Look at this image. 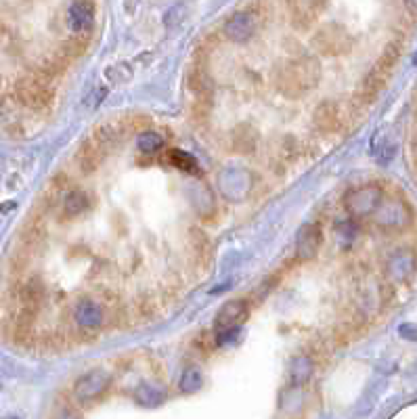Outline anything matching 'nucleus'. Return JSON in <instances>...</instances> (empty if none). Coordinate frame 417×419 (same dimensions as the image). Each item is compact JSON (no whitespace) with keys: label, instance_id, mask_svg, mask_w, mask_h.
<instances>
[{"label":"nucleus","instance_id":"obj_1","mask_svg":"<svg viewBox=\"0 0 417 419\" xmlns=\"http://www.w3.org/2000/svg\"><path fill=\"white\" fill-rule=\"evenodd\" d=\"M321 78V63L315 55H300L296 59H290L285 65H281L273 82L275 86L290 99H300L304 93H308L313 86H317Z\"/></svg>","mask_w":417,"mask_h":419},{"label":"nucleus","instance_id":"obj_2","mask_svg":"<svg viewBox=\"0 0 417 419\" xmlns=\"http://www.w3.org/2000/svg\"><path fill=\"white\" fill-rule=\"evenodd\" d=\"M315 47L323 55L338 57V55L350 53L354 47V40L342 24H325L315 36Z\"/></svg>","mask_w":417,"mask_h":419},{"label":"nucleus","instance_id":"obj_3","mask_svg":"<svg viewBox=\"0 0 417 419\" xmlns=\"http://www.w3.org/2000/svg\"><path fill=\"white\" fill-rule=\"evenodd\" d=\"M15 93L19 97V101L32 109H47L53 101H55V90L51 84L38 80L36 76L24 78L17 82Z\"/></svg>","mask_w":417,"mask_h":419},{"label":"nucleus","instance_id":"obj_4","mask_svg":"<svg viewBox=\"0 0 417 419\" xmlns=\"http://www.w3.org/2000/svg\"><path fill=\"white\" fill-rule=\"evenodd\" d=\"M11 296L19 306L30 308L34 313H40L45 300H47V285H45V281L40 277H30L28 281H24L19 285H13L11 287Z\"/></svg>","mask_w":417,"mask_h":419},{"label":"nucleus","instance_id":"obj_5","mask_svg":"<svg viewBox=\"0 0 417 419\" xmlns=\"http://www.w3.org/2000/svg\"><path fill=\"white\" fill-rule=\"evenodd\" d=\"M379 197H381V191L377 187H363V189H356V191H350L348 197H346V207L348 212L356 219H363V216H369L371 212L379 207Z\"/></svg>","mask_w":417,"mask_h":419},{"label":"nucleus","instance_id":"obj_6","mask_svg":"<svg viewBox=\"0 0 417 419\" xmlns=\"http://www.w3.org/2000/svg\"><path fill=\"white\" fill-rule=\"evenodd\" d=\"M313 124L321 134H336L344 128V118L340 111V105L333 101L321 103L313 113Z\"/></svg>","mask_w":417,"mask_h":419},{"label":"nucleus","instance_id":"obj_7","mask_svg":"<svg viewBox=\"0 0 417 419\" xmlns=\"http://www.w3.org/2000/svg\"><path fill=\"white\" fill-rule=\"evenodd\" d=\"M68 28L74 34H91L95 28V7L91 0H76L68 9Z\"/></svg>","mask_w":417,"mask_h":419},{"label":"nucleus","instance_id":"obj_8","mask_svg":"<svg viewBox=\"0 0 417 419\" xmlns=\"http://www.w3.org/2000/svg\"><path fill=\"white\" fill-rule=\"evenodd\" d=\"M248 315H250V306H248L246 300H231L219 313L217 329L219 331H233L248 319Z\"/></svg>","mask_w":417,"mask_h":419},{"label":"nucleus","instance_id":"obj_9","mask_svg":"<svg viewBox=\"0 0 417 419\" xmlns=\"http://www.w3.org/2000/svg\"><path fill=\"white\" fill-rule=\"evenodd\" d=\"M256 30V15L252 11H239L225 24V36L233 42L248 40Z\"/></svg>","mask_w":417,"mask_h":419},{"label":"nucleus","instance_id":"obj_10","mask_svg":"<svg viewBox=\"0 0 417 419\" xmlns=\"http://www.w3.org/2000/svg\"><path fill=\"white\" fill-rule=\"evenodd\" d=\"M321 242H323V231L317 223H308L300 229L298 233V242H296V252L300 258L304 260H310L317 256L319 248H321Z\"/></svg>","mask_w":417,"mask_h":419},{"label":"nucleus","instance_id":"obj_11","mask_svg":"<svg viewBox=\"0 0 417 419\" xmlns=\"http://www.w3.org/2000/svg\"><path fill=\"white\" fill-rule=\"evenodd\" d=\"M327 0H292L290 11L292 19L298 28H308L325 9Z\"/></svg>","mask_w":417,"mask_h":419},{"label":"nucleus","instance_id":"obj_12","mask_svg":"<svg viewBox=\"0 0 417 419\" xmlns=\"http://www.w3.org/2000/svg\"><path fill=\"white\" fill-rule=\"evenodd\" d=\"M105 155H107V153L103 151V147H101L95 139H88V141H84V143L80 145V149H78V153H76V161H78V168H80L84 174H95V172L101 168Z\"/></svg>","mask_w":417,"mask_h":419},{"label":"nucleus","instance_id":"obj_13","mask_svg":"<svg viewBox=\"0 0 417 419\" xmlns=\"http://www.w3.org/2000/svg\"><path fill=\"white\" fill-rule=\"evenodd\" d=\"M74 321L80 325V329L84 331H95L103 325L105 317H103V306L95 304L91 300H80L74 308Z\"/></svg>","mask_w":417,"mask_h":419},{"label":"nucleus","instance_id":"obj_14","mask_svg":"<svg viewBox=\"0 0 417 419\" xmlns=\"http://www.w3.org/2000/svg\"><path fill=\"white\" fill-rule=\"evenodd\" d=\"M302 153H304L302 143H300L296 136L288 134V136H283V139L275 145L273 164H275V168H290L298 157H302Z\"/></svg>","mask_w":417,"mask_h":419},{"label":"nucleus","instance_id":"obj_15","mask_svg":"<svg viewBox=\"0 0 417 419\" xmlns=\"http://www.w3.org/2000/svg\"><path fill=\"white\" fill-rule=\"evenodd\" d=\"M107 384H109V375L103 373V371H95V373H91V375H84V377L76 384V396H78V400L88 402V400L101 396L103 390L107 388Z\"/></svg>","mask_w":417,"mask_h":419},{"label":"nucleus","instance_id":"obj_16","mask_svg":"<svg viewBox=\"0 0 417 419\" xmlns=\"http://www.w3.org/2000/svg\"><path fill=\"white\" fill-rule=\"evenodd\" d=\"M187 86H189V90L197 97V99H203V101H210V97H212V80H210V76H207V72H205V68L199 63H193L191 68H189V72H187Z\"/></svg>","mask_w":417,"mask_h":419},{"label":"nucleus","instance_id":"obj_17","mask_svg":"<svg viewBox=\"0 0 417 419\" xmlns=\"http://www.w3.org/2000/svg\"><path fill=\"white\" fill-rule=\"evenodd\" d=\"M88 207V195L82 189H70L61 197V216L63 219H76Z\"/></svg>","mask_w":417,"mask_h":419},{"label":"nucleus","instance_id":"obj_18","mask_svg":"<svg viewBox=\"0 0 417 419\" xmlns=\"http://www.w3.org/2000/svg\"><path fill=\"white\" fill-rule=\"evenodd\" d=\"M231 141H233V151L248 155V153H252V151L256 149L258 132H256V128H254L252 124H239V126L233 130Z\"/></svg>","mask_w":417,"mask_h":419},{"label":"nucleus","instance_id":"obj_19","mask_svg":"<svg viewBox=\"0 0 417 419\" xmlns=\"http://www.w3.org/2000/svg\"><path fill=\"white\" fill-rule=\"evenodd\" d=\"M93 139H95V141L103 147V151L107 153V151H111V149L118 145V141H120V126H116V124H103V126L97 128V132H95Z\"/></svg>","mask_w":417,"mask_h":419},{"label":"nucleus","instance_id":"obj_20","mask_svg":"<svg viewBox=\"0 0 417 419\" xmlns=\"http://www.w3.org/2000/svg\"><path fill=\"white\" fill-rule=\"evenodd\" d=\"M88 36H91V34H74L72 38H68V40L59 47V51H61L63 55H68L70 59L82 57V55L88 51Z\"/></svg>","mask_w":417,"mask_h":419},{"label":"nucleus","instance_id":"obj_21","mask_svg":"<svg viewBox=\"0 0 417 419\" xmlns=\"http://www.w3.org/2000/svg\"><path fill=\"white\" fill-rule=\"evenodd\" d=\"M168 161H170L174 168L182 170V172H191V174H195V172L199 170L195 157L189 155V153H184V151H180V149H172V151H168Z\"/></svg>","mask_w":417,"mask_h":419},{"label":"nucleus","instance_id":"obj_22","mask_svg":"<svg viewBox=\"0 0 417 419\" xmlns=\"http://www.w3.org/2000/svg\"><path fill=\"white\" fill-rule=\"evenodd\" d=\"M189 244H191V250L197 258H203V256L210 254V242H207L205 233L197 227H193L189 231Z\"/></svg>","mask_w":417,"mask_h":419},{"label":"nucleus","instance_id":"obj_23","mask_svg":"<svg viewBox=\"0 0 417 419\" xmlns=\"http://www.w3.org/2000/svg\"><path fill=\"white\" fill-rule=\"evenodd\" d=\"M136 400H139L141 404H145V406H155V404H159V402L164 400V394L157 392V390L151 388V386H141L139 392H136Z\"/></svg>","mask_w":417,"mask_h":419},{"label":"nucleus","instance_id":"obj_24","mask_svg":"<svg viewBox=\"0 0 417 419\" xmlns=\"http://www.w3.org/2000/svg\"><path fill=\"white\" fill-rule=\"evenodd\" d=\"M201 384H203V379L197 369H187L180 377V390H184V392H197L201 388Z\"/></svg>","mask_w":417,"mask_h":419},{"label":"nucleus","instance_id":"obj_25","mask_svg":"<svg viewBox=\"0 0 417 419\" xmlns=\"http://www.w3.org/2000/svg\"><path fill=\"white\" fill-rule=\"evenodd\" d=\"M162 145H164V141L155 132H145V134L139 136V149L143 153H155L157 149H162Z\"/></svg>","mask_w":417,"mask_h":419},{"label":"nucleus","instance_id":"obj_26","mask_svg":"<svg viewBox=\"0 0 417 419\" xmlns=\"http://www.w3.org/2000/svg\"><path fill=\"white\" fill-rule=\"evenodd\" d=\"M134 308H136V317L141 321H147V319H151L155 315V304L151 300H139L134 304Z\"/></svg>","mask_w":417,"mask_h":419},{"label":"nucleus","instance_id":"obj_27","mask_svg":"<svg viewBox=\"0 0 417 419\" xmlns=\"http://www.w3.org/2000/svg\"><path fill=\"white\" fill-rule=\"evenodd\" d=\"M124 7H126L128 15H132L136 11V7H139V0H124Z\"/></svg>","mask_w":417,"mask_h":419},{"label":"nucleus","instance_id":"obj_28","mask_svg":"<svg viewBox=\"0 0 417 419\" xmlns=\"http://www.w3.org/2000/svg\"><path fill=\"white\" fill-rule=\"evenodd\" d=\"M404 7H407V11H409L411 15L417 17V0H404Z\"/></svg>","mask_w":417,"mask_h":419}]
</instances>
